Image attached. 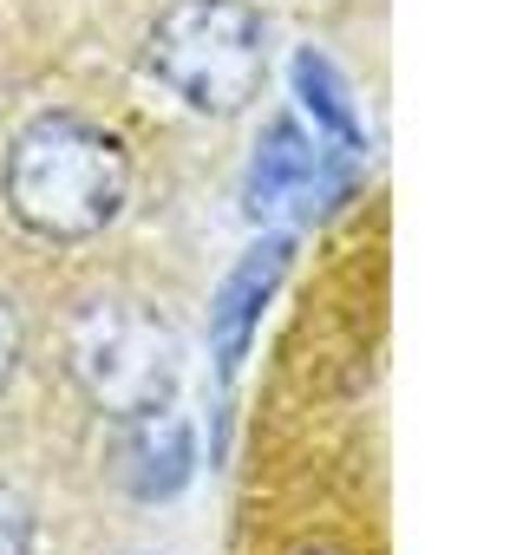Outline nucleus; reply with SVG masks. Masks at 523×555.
Masks as SVG:
<instances>
[{"instance_id":"2","label":"nucleus","mask_w":523,"mask_h":555,"mask_svg":"<svg viewBox=\"0 0 523 555\" xmlns=\"http://www.w3.org/2000/svg\"><path fill=\"white\" fill-rule=\"evenodd\" d=\"M151 73L190 112H242L269 79V27L248 0H170L144 40Z\"/></svg>"},{"instance_id":"9","label":"nucleus","mask_w":523,"mask_h":555,"mask_svg":"<svg viewBox=\"0 0 523 555\" xmlns=\"http://www.w3.org/2000/svg\"><path fill=\"white\" fill-rule=\"evenodd\" d=\"M21 314H14V301H0V392H8V379H14V366H21Z\"/></svg>"},{"instance_id":"1","label":"nucleus","mask_w":523,"mask_h":555,"mask_svg":"<svg viewBox=\"0 0 523 555\" xmlns=\"http://www.w3.org/2000/svg\"><path fill=\"white\" fill-rule=\"evenodd\" d=\"M125 196H131L125 144L79 112L34 118L8 151V209L40 242H92L125 209Z\"/></svg>"},{"instance_id":"6","label":"nucleus","mask_w":523,"mask_h":555,"mask_svg":"<svg viewBox=\"0 0 523 555\" xmlns=\"http://www.w3.org/2000/svg\"><path fill=\"white\" fill-rule=\"evenodd\" d=\"M196 470V438H190V418L183 412H151V418H131V444H125V483L131 496L144 503H164L190 483Z\"/></svg>"},{"instance_id":"7","label":"nucleus","mask_w":523,"mask_h":555,"mask_svg":"<svg viewBox=\"0 0 523 555\" xmlns=\"http://www.w3.org/2000/svg\"><path fill=\"white\" fill-rule=\"evenodd\" d=\"M295 99H302V112L315 118V131H321V138H334L341 151H367L360 112H354L347 79L334 73V60H328V53H315V47H302V53H295Z\"/></svg>"},{"instance_id":"4","label":"nucleus","mask_w":523,"mask_h":555,"mask_svg":"<svg viewBox=\"0 0 523 555\" xmlns=\"http://www.w3.org/2000/svg\"><path fill=\"white\" fill-rule=\"evenodd\" d=\"M347 183H354V151L308 131L302 118H276L248 157L242 203L255 222H289V216H321L328 203L347 196Z\"/></svg>"},{"instance_id":"3","label":"nucleus","mask_w":523,"mask_h":555,"mask_svg":"<svg viewBox=\"0 0 523 555\" xmlns=\"http://www.w3.org/2000/svg\"><path fill=\"white\" fill-rule=\"evenodd\" d=\"M66 366L79 392L112 412V418H151L177 399L183 379V347L170 321L144 301H92L66 327Z\"/></svg>"},{"instance_id":"5","label":"nucleus","mask_w":523,"mask_h":555,"mask_svg":"<svg viewBox=\"0 0 523 555\" xmlns=\"http://www.w3.org/2000/svg\"><path fill=\"white\" fill-rule=\"evenodd\" d=\"M289 255H295L289 235L255 242V248L229 268L222 295L209 301V353H216V373H222V379L242 373L248 340H255V321H262V308H269V295L282 288V274H289Z\"/></svg>"},{"instance_id":"8","label":"nucleus","mask_w":523,"mask_h":555,"mask_svg":"<svg viewBox=\"0 0 523 555\" xmlns=\"http://www.w3.org/2000/svg\"><path fill=\"white\" fill-rule=\"evenodd\" d=\"M27 548H34V503L14 483H0V555H27Z\"/></svg>"}]
</instances>
